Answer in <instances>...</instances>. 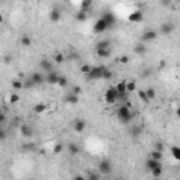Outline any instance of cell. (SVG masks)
Instances as JSON below:
<instances>
[{
	"label": "cell",
	"mask_w": 180,
	"mask_h": 180,
	"mask_svg": "<svg viewBox=\"0 0 180 180\" xmlns=\"http://www.w3.org/2000/svg\"><path fill=\"white\" fill-rule=\"evenodd\" d=\"M149 75H151V70H144V73H142V76H149Z\"/></svg>",
	"instance_id": "cell-49"
},
{
	"label": "cell",
	"mask_w": 180,
	"mask_h": 180,
	"mask_svg": "<svg viewBox=\"0 0 180 180\" xmlns=\"http://www.w3.org/2000/svg\"><path fill=\"white\" fill-rule=\"evenodd\" d=\"M30 79L34 82L35 86H37V84H42L45 82V76L42 75L41 72H32L31 76H30Z\"/></svg>",
	"instance_id": "cell-13"
},
{
	"label": "cell",
	"mask_w": 180,
	"mask_h": 180,
	"mask_svg": "<svg viewBox=\"0 0 180 180\" xmlns=\"http://www.w3.org/2000/svg\"><path fill=\"white\" fill-rule=\"evenodd\" d=\"M96 54H97V56H100V58H108V56H111V48L96 49Z\"/></svg>",
	"instance_id": "cell-20"
},
{
	"label": "cell",
	"mask_w": 180,
	"mask_h": 180,
	"mask_svg": "<svg viewBox=\"0 0 180 180\" xmlns=\"http://www.w3.org/2000/svg\"><path fill=\"white\" fill-rule=\"evenodd\" d=\"M142 20H144V14H142L141 10H135L128 16L129 23H141Z\"/></svg>",
	"instance_id": "cell-10"
},
{
	"label": "cell",
	"mask_w": 180,
	"mask_h": 180,
	"mask_svg": "<svg viewBox=\"0 0 180 180\" xmlns=\"http://www.w3.org/2000/svg\"><path fill=\"white\" fill-rule=\"evenodd\" d=\"M86 128V121L84 120H76L75 124H73V129L77 132V134H82Z\"/></svg>",
	"instance_id": "cell-17"
},
{
	"label": "cell",
	"mask_w": 180,
	"mask_h": 180,
	"mask_svg": "<svg viewBox=\"0 0 180 180\" xmlns=\"http://www.w3.org/2000/svg\"><path fill=\"white\" fill-rule=\"evenodd\" d=\"M113 72H111L110 69H107V68H104L103 69V72H101V79H104V80H110V79H113Z\"/></svg>",
	"instance_id": "cell-28"
},
{
	"label": "cell",
	"mask_w": 180,
	"mask_h": 180,
	"mask_svg": "<svg viewBox=\"0 0 180 180\" xmlns=\"http://www.w3.org/2000/svg\"><path fill=\"white\" fill-rule=\"evenodd\" d=\"M90 69H92V66H90L89 63H83V65L80 66V72L83 73V75H87V73L90 72Z\"/></svg>",
	"instance_id": "cell-39"
},
{
	"label": "cell",
	"mask_w": 180,
	"mask_h": 180,
	"mask_svg": "<svg viewBox=\"0 0 180 180\" xmlns=\"http://www.w3.org/2000/svg\"><path fill=\"white\" fill-rule=\"evenodd\" d=\"M100 177H101L100 173H89L86 176V179H89V180H100Z\"/></svg>",
	"instance_id": "cell-41"
},
{
	"label": "cell",
	"mask_w": 180,
	"mask_h": 180,
	"mask_svg": "<svg viewBox=\"0 0 180 180\" xmlns=\"http://www.w3.org/2000/svg\"><path fill=\"white\" fill-rule=\"evenodd\" d=\"M151 173H152L153 177H160L163 173V166H158V167H155V169H152Z\"/></svg>",
	"instance_id": "cell-36"
},
{
	"label": "cell",
	"mask_w": 180,
	"mask_h": 180,
	"mask_svg": "<svg viewBox=\"0 0 180 180\" xmlns=\"http://www.w3.org/2000/svg\"><path fill=\"white\" fill-rule=\"evenodd\" d=\"M0 113H2V110H0Z\"/></svg>",
	"instance_id": "cell-52"
},
{
	"label": "cell",
	"mask_w": 180,
	"mask_h": 180,
	"mask_svg": "<svg viewBox=\"0 0 180 180\" xmlns=\"http://www.w3.org/2000/svg\"><path fill=\"white\" fill-rule=\"evenodd\" d=\"M39 68H41L45 73H48V72H51V70H54V63H52L48 58H42L41 62H39Z\"/></svg>",
	"instance_id": "cell-9"
},
{
	"label": "cell",
	"mask_w": 180,
	"mask_h": 180,
	"mask_svg": "<svg viewBox=\"0 0 180 180\" xmlns=\"http://www.w3.org/2000/svg\"><path fill=\"white\" fill-rule=\"evenodd\" d=\"M125 90H127V93H134L135 90H137V83L135 82H127Z\"/></svg>",
	"instance_id": "cell-34"
},
{
	"label": "cell",
	"mask_w": 180,
	"mask_h": 180,
	"mask_svg": "<svg viewBox=\"0 0 180 180\" xmlns=\"http://www.w3.org/2000/svg\"><path fill=\"white\" fill-rule=\"evenodd\" d=\"M158 166H163L162 160H155V159H152V158H148V159L145 160V169L149 170V172H151L152 169H155V167H158Z\"/></svg>",
	"instance_id": "cell-11"
},
{
	"label": "cell",
	"mask_w": 180,
	"mask_h": 180,
	"mask_svg": "<svg viewBox=\"0 0 180 180\" xmlns=\"http://www.w3.org/2000/svg\"><path fill=\"white\" fill-rule=\"evenodd\" d=\"M75 17H76V20L79 21V23H84V21L87 20V17H89V16H87V11L86 10H79L76 13V16H75Z\"/></svg>",
	"instance_id": "cell-22"
},
{
	"label": "cell",
	"mask_w": 180,
	"mask_h": 180,
	"mask_svg": "<svg viewBox=\"0 0 180 180\" xmlns=\"http://www.w3.org/2000/svg\"><path fill=\"white\" fill-rule=\"evenodd\" d=\"M6 120H7L6 114H4L3 111H2V113H0V124H3V122H6Z\"/></svg>",
	"instance_id": "cell-47"
},
{
	"label": "cell",
	"mask_w": 180,
	"mask_h": 180,
	"mask_svg": "<svg viewBox=\"0 0 180 180\" xmlns=\"http://www.w3.org/2000/svg\"><path fill=\"white\" fill-rule=\"evenodd\" d=\"M54 61H55V63L61 65V63L65 62V55H63V54H61V52H56L55 55H54Z\"/></svg>",
	"instance_id": "cell-31"
},
{
	"label": "cell",
	"mask_w": 180,
	"mask_h": 180,
	"mask_svg": "<svg viewBox=\"0 0 180 180\" xmlns=\"http://www.w3.org/2000/svg\"><path fill=\"white\" fill-rule=\"evenodd\" d=\"M160 3H162V6H165V7H169L170 4H172V0H162Z\"/></svg>",
	"instance_id": "cell-48"
},
{
	"label": "cell",
	"mask_w": 180,
	"mask_h": 180,
	"mask_svg": "<svg viewBox=\"0 0 180 180\" xmlns=\"http://www.w3.org/2000/svg\"><path fill=\"white\" fill-rule=\"evenodd\" d=\"M99 172L100 174H110L113 172V165L108 159H101L99 163Z\"/></svg>",
	"instance_id": "cell-4"
},
{
	"label": "cell",
	"mask_w": 180,
	"mask_h": 180,
	"mask_svg": "<svg viewBox=\"0 0 180 180\" xmlns=\"http://www.w3.org/2000/svg\"><path fill=\"white\" fill-rule=\"evenodd\" d=\"M68 83H69V80H68V77L66 76H63V75H59V77H58V86L59 87H66L68 86Z\"/></svg>",
	"instance_id": "cell-29"
},
{
	"label": "cell",
	"mask_w": 180,
	"mask_h": 180,
	"mask_svg": "<svg viewBox=\"0 0 180 180\" xmlns=\"http://www.w3.org/2000/svg\"><path fill=\"white\" fill-rule=\"evenodd\" d=\"M20 101V96L17 93H11L10 97H9V103L10 104H17Z\"/></svg>",
	"instance_id": "cell-37"
},
{
	"label": "cell",
	"mask_w": 180,
	"mask_h": 180,
	"mask_svg": "<svg viewBox=\"0 0 180 180\" xmlns=\"http://www.w3.org/2000/svg\"><path fill=\"white\" fill-rule=\"evenodd\" d=\"M149 158H152V159H155V160H162L163 159V152L153 149L152 152L149 153Z\"/></svg>",
	"instance_id": "cell-24"
},
{
	"label": "cell",
	"mask_w": 180,
	"mask_h": 180,
	"mask_svg": "<svg viewBox=\"0 0 180 180\" xmlns=\"http://www.w3.org/2000/svg\"><path fill=\"white\" fill-rule=\"evenodd\" d=\"M101 18L106 21V24H107L108 30H110V28L115 24V17H114V14L111 13V11H106V13L101 16Z\"/></svg>",
	"instance_id": "cell-8"
},
{
	"label": "cell",
	"mask_w": 180,
	"mask_h": 180,
	"mask_svg": "<svg viewBox=\"0 0 180 180\" xmlns=\"http://www.w3.org/2000/svg\"><path fill=\"white\" fill-rule=\"evenodd\" d=\"M141 127H134V128H132V134H134V137H138L139 134H141Z\"/></svg>",
	"instance_id": "cell-45"
},
{
	"label": "cell",
	"mask_w": 180,
	"mask_h": 180,
	"mask_svg": "<svg viewBox=\"0 0 180 180\" xmlns=\"http://www.w3.org/2000/svg\"><path fill=\"white\" fill-rule=\"evenodd\" d=\"M117 117L121 122L128 124L132 118L135 117V111H132L131 108H129V104H121V106L117 108Z\"/></svg>",
	"instance_id": "cell-1"
},
{
	"label": "cell",
	"mask_w": 180,
	"mask_h": 180,
	"mask_svg": "<svg viewBox=\"0 0 180 180\" xmlns=\"http://www.w3.org/2000/svg\"><path fill=\"white\" fill-rule=\"evenodd\" d=\"M173 31H174L173 23H165V24H162V27H160V34L162 35H170Z\"/></svg>",
	"instance_id": "cell-14"
},
{
	"label": "cell",
	"mask_w": 180,
	"mask_h": 180,
	"mask_svg": "<svg viewBox=\"0 0 180 180\" xmlns=\"http://www.w3.org/2000/svg\"><path fill=\"white\" fill-rule=\"evenodd\" d=\"M20 44L24 47V48H30L32 45V39L28 37V35H23L21 37V39H20Z\"/></svg>",
	"instance_id": "cell-23"
},
{
	"label": "cell",
	"mask_w": 180,
	"mask_h": 180,
	"mask_svg": "<svg viewBox=\"0 0 180 180\" xmlns=\"http://www.w3.org/2000/svg\"><path fill=\"white\" fill-rule=\"evenodd\" d=\"M65 101L68 104H72V106H75V104H77L79 103V96H77V94H73V93H68L65 96Z\"/></svg>",
	"instance_id": "cell-18"
},
{
	"label": "cell",
	"mask_w": 180,
	"mask_h": 180,
	"mask_svg": "<svg viewBox=\"0 0 180 180\" xmlns=\"http://www.w3.org/2000/svg\"><path fill=\"white\" fill-rule=\"evenodd\" d=\"M47 108H48V107H47V104H45V103H37L32 110H34L35 114H42V113H45V111H47Z\"/></svg>",
	"instance_id": "cell-21"
},
{
	"label": "cell",
	"mask_w": 180,
	"mask_h": 180,
	"mask_svg": "<svg viewBox=\"0 0 180 180\" xmlns=\"http://www.w3.org/2000/svg\"><path fill=\"white\" fill-rule=\"evenodd\" d=\"M110 44H111V42L108 41V39H101V41L97 42L96 49H100V48H110Z\"/></svg>",
	"instance_id": "cell-33"
},
{
	"label": "cell",
	"mask_w": 180,
	"mask_h": 180,
	"mask_svg": "<svg viewBox=\"0 0 180 180\" xmlns=\"http://www.w3.org/2000/svg\"><path fill=\"white\" fill-rule=\"evenodd\" d=\"M70 93L80 96V94H82V87H80V86H73L72 89H70Z\"/></svg>",
	"instance_id": "cell-42"
},
{
	"label": "cell",
	"mask_w": 180,
	"mask_h": 180,
	"mask_svg": "<svg viewBox=\"0 0 180 180\" xmlns=\"http://www.w3.org/2000/svg\"><path fill=\"white\" fill-rule=\"evenodd\" d=\"M49 21H52V23H59L61 21V17H62V14H61V11L58 10V9H52L51 11H49Z\"/></svg>",
	"instance_id": "cell-15"
},
{
	"label": "cell",
	"mask_w": 180,
	"mask_h": 180,
	"mask_svg": "<svg viewBox=\"0 0 180 180\" xmlns=\"http://www.w3.org/2000/svg\"><path fill=\"white\" fill-rule=\"evenodd\" d=\"M7 138V134L6 131H4L3 128H0V141H4V139Z\"/></svg>",
	"instance_id": "cell-46"
},
{
	"label": "cell",
	"mask_w": 180,
	"mask_h": 180,
	"mask_svg": "<svg viewBox=\"0 0 180 180\" xmlns=\"http://www.w3.org/2000/svg\"><path fill=\"white\" fill-rule=\"evenodd\" d=\"M145 93H146V97H148L149 100H153V99L156 97V92H155L153 87H148V89L145 90Z\"/></svg>",
	"instance_id": "cell-35"
},
{
	"label": "cell",
	"mask_w": 180,
	"mask_h": 180,
	"mask_svg": "<svg viewBox=\"0 0 180 180\" xmlns=\"http://www.w3.org/2000/svg\"><path fill=\"white\" fill-rule=\"evenodd\" d=\"M170 153L173 156V159L180 160V148L179 146H172V148H170Z\"/></svg>",
	"instance_id": "cell-30"
},
{
	"label": "cell",
	"mask_w": 180,
	"mask_h": 180,
	"mask_svg": "<svg viewBox=\"0 0 180 180\" xmlns=\"http://www.w3.org/2000/svg\"><path fill=\"white\" fill-rule=\"evenodd\" d=\"M117 90H115V87H108L107 90H106V93H104V100H106V103L107 104H114L117 103Z\"/></svg>",
	"instance_id": "cell-3"
},
{
	"label": "cell",
	"mask_w": 180,
	"mask_h": 180,
	"mask_svg": "<svg viewBox=\"0 0 180 180\" xmlns=\"http://www.w3.org/2000/svg\"><path fill=\"white\" fill-rule=\"evenodd\" d=\"M153 149H156V151H160V152H163V149H165V146H163L162 142H156L155 146H153Z\"/></svg>",
	"instance_id": "cell-44"
},
{
	"label": "cell",
	"mask_w": 180,
	"mask_h": 180,
	"mask_svg": "<svg viewBox=\"0 0 180 180\" xmlns=\"http://www.w3.org/2000/svg\"><path fill=\"white\" fill-rule=\"evenodd\" d=\"M120 62H121L122 65H127V63L129 62V56H128V55H122V56H120Z\"/></svg>",
	"instance_id": "cell-43"
},
{
	"label": "cell",
	"mask_w": 180,
	"mask_h": 180,
	"mask_svg": "<svg viewBox=\"0 0 180 180\" xmlns=\"http://www.w3.org/2000/svg\"><path fill=\"white\" fill-rule=\"evenodd\" d=\"M2 23H4V17L2 16V14H0V24H2Z\"/></svg>",
	"instance_id": "cell-51"
},
{
	"label": "cell",
	"mask_w": 180,
	"mask_h": 180,
	"mask_svg": "<svg viewBox=\"0 0 180 180\" xmlns=\"http://www.w3.org/2000/svg\"><path fill=\"white\" fill-rule=\"evenodd\" d=\"M58 77H59V73L56 70H51L45 75V82L49 84H56L58 83Z\"/></svg>",
	"instance_id": "cell-7"
},
{
	"label": "cell",
	"mask_w": 180,
	"mask_h": 180,
	"mask_svg": "<svg viewBox=\"0 0 180 180\" xmlns=\"http://www.w3.org/2000/svg\"><path fill=\"white\" fill-rule=\"evenodd\" d=\"M20 132L24 138H31L32 135H34V129H32L28 124H21L20 125Z\"/></svg>",
	"instance_id": "cell-12"
},
{
	"label": "cell",
	"mask_w": 180,
	"mask_h": 180,
	"mask_svg": "<svg viewBox=\"0 0 180 180\" xmlns=\"http://www.w3.org/2000/svg\"><path fill=\"white\" fill-rule=\"evenodd\" d=\"M4 61H6V62H10V61H11L10 55H6V58H4Z\"/></svg>",
	"instance_id": "cell-50"
},
{
	"label": "cell",
	"mask_w": 180,
	"mask_h": 180,
	"mask_svg": "<svg viewBox=\"0 0 180 180\" xmlns=\"http://www.w3.org/2000/svg\"><path fill=\"white\" fill-rule=\"evenodd\" d=\"M11 87L14 90H23V79H13L11 80Z\"/></svg>",
	"instance_id": "cell-26"
},
{
	"label": "cell",
	"mask_w": 180,
	"mask_h": 180,
	"mask_svg": "<svg viewBox=\"0 0 180 180\" xmlns=\"http://www.w3.org/2000/svg\"><path fill=\"white\" fill-rule=\"evenodd\" d=\"M104 68H106L104 65H101V66H92L90 72L86 75L87 80H97V79H101V72H103Z\"/></svg>",
	"instance_id": "cell-2"
},
{
	"label": "cell",
	"mask_w": 180,
	"mask_h": 180,
	"mask_svg": "<svg viewBox=\"0 0 180 180\" xmlns=\"http://www.w3.org/2000/svg\"><path fill=\"white\" fill-rule=\"evenodd\" d=\"M125 86H127V82H125V80H121V82H118L114 87L118 93H122V92H127V90H125Z\"/></svg>",
	"instance_id": "cell-32"
},
{
	"label": "cell",
	"mask_w": 180,
	"mask_h": 180,
	"mask_svg": "<svg viewBox=\"0 0 180 180\" xmlns=\"http://www.w3.org/2000/svg\"><path fill=\"white\" fill-rule=\"evenodd\" d=\"M63 151V145L62 144H56L55 146H54V149H52V152L55 153V155H58V153H61Z\"/></svg>",
	"instance_id": "cell-40"
},
{
	"label": "cell",
	"mask_w": 180,
	"mask_h": 180,
	"mask_svg": "<svg viewBox=\"0 0 180 180\" xmlns=\"http://www.w3.org/2000/svg\"><path fill=\"white\" fill-rule=\"evenodd\" d=\"M146 52H148V48H146L145 42H139L134 47V54H137V55H145Z\"/></svg>",
	"instance_id": "cell-16"
},
{
	"label": "cell",
	"mask_w": 180,
	"mask_h": 180,
	"mask_svg": "<svg viewBox=\"0 0 180 180\" xmlns=\"http://www.w3.org/2000/svg\"><path fill=\"white\" fill-rule=\"evenodd\" d=\"M35 84H34V82H32L30 77H27V79H23V90H30V89H32Z\"/></svg>",
	"instance_id": "cell-25"
},
{
	"label": "cell",
	"mask_w": 180,
	"mask_h": 180,
	"mask_svg": "<svg viewBox=\"0 0 180 180\" xmlns=\"http://www.w3.org/2000/svg\"><path fill=\"white\" fill-rule=\"evenodd\" d=\"M156 38H158V31H155V30H148L141 37L142 42H151V41H155Z\"/></svg>",
	"instance_id": "cell-6"
},
{
	"label": "cell",
	"mask_w": 180,
	"mask_h": 180,
	"mask_svg": "<svg viewBox=\"0 0 180 180\" xmlns=\"http://www.w3.org/2000/svg\"><path fill=\"white\" fill-rule=\"evenodd\" d=\"M92 4H93V0H82V3H80V10L90 11Z\"/></svg>",
	"instance_id": "cell-27"
},
{
	"label": "cell",
	"mask_w": 180,
	"mask_h": 180,
	"mask_svg": "<svg viewBox=\"0 0 180 180\" xmlns=\"http://www.w3.org/2000/svg\"><path fill=\"white\" fill-rule=\"evenodd\" d=\"M108 30V27H107V24H106V21L103 20V18H99V20L94 23V25H93V32L94 34H103L104 31H107Z\"/></svg>",
	"instance_id": "cell-5"
},
{
	"label": "cell",
	"mask_w": 180,
	"mask_h": 180,
	"mask_svg": "<svg viewBox=\"0 0 180 180\" xmlns=\"http://www.w3.org/2000/svg\"><path fill=\"white\" fill-rule=\"evenodd\" d=\"M68 152L70 153L72 156H76L80 153V148L77 144H75V142H70V144H68Z\"/></svg>",
	"instance_id": "cell-19"
},
{
	"label": "cell",
	"mask_w": 180,
	"mask_h": 180,
	"mask_svg": "<svg viewBox=\"0 0 180 180\" xmlns=\"http://www.w3.org/2000/svg\"><path fill=\"white\" fill-rule=\"evenodd\" d=\"M137 94H138V97L139 99H141L142 101H144V103H149V99L148 97H146V93H145V90H138V92H137Z\"/></svg>",
	"instance_id": "cell-38"
}]
</instances>
